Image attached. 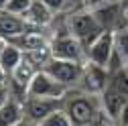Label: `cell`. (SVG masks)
Returning <instances> with one entry per match:
<instances>
[{
    "label": "cell",
    "mask_w": 128,
    "mask_h": 126,
    "mask_svg": "<svg viewBox=\"0 0 128 126\" xmlns=\"http://www.w3.org/2000/svg\"><path fill=\"white\" fill-rule=\"evenodd\" d=\"M90 126H114V124H112V118L110 116L106 118V114H100L98 118H96V122L90 124Z\"/></svg>",
    "instance_id": "obj_22"
},
{
    "label": "cell",
    "mask_w": 128,
    "mask_h": 126,
    "mask_svg": "<svg viewBox=\"0 0 128 126\" xmlns=\"http://www.w3.org/2000/svg\"><path fill=\"white\" fill-rule=\"evenodd\" d=\"M108 82H110V73L106 71V67L94 65V63H86L77 88L86 94H92V96H100L108 88Z\"/></svg>",
    "instance_id": "obj_7"
},
{
    "label": "cell",
    "mask_w": 128,
    "mask_h": 126,
    "mask_svg": "<svg viewBox=\"0 0 128 126\" xmlns=\"http://www.w3.org/2000/svg\"><path fill=\"white\" fill-rule=\"evenodd\" d=\"M16 126H41V124H37V122H33V120H26V118H24V120H20Z\"/></svg>",
    "instance_id": "obj_24"
},
{
    "label": "cell",
    "mask_w": 128,
    "mask_h": 126,
    "mask_svg": "<svg viewBox=\"0 0 128 126\" xmlns=\"http://www.w3.org/2000/svg\"><path fill=\"white\" fill-rule=\"evenodd\" d=\"M22 59H24V53L12 41H6L2 53H0V69L6 73V77H10V73L16 69V65H18Z\"/></svg>",
    "instance_id": "obj_15"
},
{
    "label": "cell",
    "mask_w": 128,
    "mask_h": 126,
    "mask_svg": "<svg viewBox=\"0 0 128 126\" xmlns=\"http://www.w3.org/2000/svg\"><path fill=\"white\" fill-rule=\"evenodd\" d=\"M118 120H120V126H128V104L124 106V110L120 112V116H118Z\"/></svg>",
    "instance_id": "obj_23"
},
{
    "label": "cell",
    "mask_w": 128,
    "mask_h": 126,
    "mask_svg": "<svg viewBox=\"0 0 128 126\" xmlns=\"http://www.w3.org/2000/svg\"><path fill=\"white\" fill-rule=\"evenodd\" d=\"M41 126H75V124H73V120L67 116V112L61 108V110H57V112H53L47 120H43Z\"/></svg>",
    "instance_id": "obj_17"
},
{
    "label": "cell",
    "mask_w": 128,
    "mask_h": 126,
    "mask_svg": "<svg viewBox=\"0 0 128 126\" xmlns=\"http://www.w3.org/2000/svg\"><path fill=\"white\" fill-rule=\"evenodd\" d=\"M124 20H126V24H128V0L124 2Z\"/></svg>",
    "instance_id": "obj_25"
},
{
    "label": "cell",
    "mask_w": 128,
    "mask_h": 126,
    "mask_svg": "<svg viewBox=\"0 0 128 126\" xmlns=\"http://www.w3.org/2000/svg\"><path fill=\"white\" fill-rule=\"evenodd\" d=\"M20 120H24V108L22 102L14 96L8 98V102L0 108V126H16Z\"/></svg>",
    "instance_id": "obj_14"
},
{
    "label": "cell",
    "mask_w": 128,
    "mask_h": 126,
    "mask_svg": "<svg viewBox=\"0 0 128 126\" xmlns=\"http://www.w3.org/2000/svg\"><path fill=\"white\" fill-rule=\"evenodd\" d=\"M12 43L16 45L24 55H30V53H37V51H43V49H49V47H51V43L47 41L37 28H30L28 33L16 37Z\"/></svg>",
    "instance_id": "obj_12"
},
{
    "label": "cell",
    "mask_w": 128,
    "mask_h": 126,
    "mask_svg": "<svg viewBox=\"0 0 128 126\" xmlns=\"http://www.w3.org/2000/svg\"><path fill=\"white\" fill-rule=\"evenodd\" d=\"M8 98H10V88L6 84H0V108L8 102Z\"/></svg>",
    "instance_id": "obj_21"
},
{
    "label": "cell",
    "mask_w": 128,
    "mask_h": 126,
    "mask_svg": "<svg viewBox=\"0 0 128 126\" xmlns=\"http://www.w3.org/2000/svg\"><path fill=\"white\" fill-rule=\"evenodd\" d=\"M37 65L33 61H30L26 55H24V59L16 65V69H14L12 73H10V82H12V86L14 88H18V92L22 94V96L26 98V90H28V84L33 82V77L37 75Z\"/></svg>",
    "instance_id": "obj_11"
},
{
    "label": "cell",
    "mask_w": 128,
    "mask_h": 126,
    "mask_svg": "<svg viewBox=\"0 0 128 126\" xmlns=\"http://www.w3.org/2000/svg\"><path fill=\"white\" fill-rule=\"evenodd\" d=\"M6 2H8V0H0V10H4V8H6Z\"/></svg>",
    "instance_id": "obj_27"
},
{
    "label": "cell",
    "mask_w": 128,
    "mask_h": 126,
    "mask_svg": "<svg viewBox=\"0 0 128 126\" xmlns=\"http://www.w3.org/2000/svg\"><path fill=\"white\" fill-rule=\"evenodd\" d=\"M53 10L47 6L43 0H35L33 4H30V8L26 10L24 14V20L30 24V26H35V28H41V26H47L55 16H53Z\"/></svg>",
    "instance_id": "obj_13"
},
{
    "label": "cell",
    "mask_w": 128,
    "mask_h": 126,
    "mask_svg": "<svg viewBox=\"0 0 128 126\" xmlns=\"http://www.w3.org/2000/svg\"><path fill=\"white\" fill-rule=\"evenodd\" d=\"M30 28H35V26H30L24 16H18V14H12L8 10H0V39H4V41H14L16 37L28 33Z\"/></svg>",
    "instance_id": "obj_10"
},
{
    "label": "cell",
    "mask_w": 128,
    "mask_h": 126,
    "mask_svg": "<svg viewBox=\"0 0 128 126\" xmlns=\"http://www.w3.org/2000/svg\"><path fill=\"white\" fill-rule=\"evenodd\" d=\"M84 63H79V61H67V59H55L51 57L49 63L43 67L49 75H53L57 82H61L63 86H75L79 84V77H82L84 73Z\"/></svg>",
    "instance_id": "obj_5"
},
{
    "label": "cell",
    "mask_w": 128,
    "mask_h": 126,
    "mask_svg": "<svg viewBox=\"0 0 128 126\" xmlns=\"http://www.w3.org/2000/svg\"><path fill=\"white\" fill-rule=\"evenodd\" d=\"M63 110L67 112V116L73 120L75 126H90L102 114L100 104H98V96L86 94L82 90L67 92L63 96Z\"/></svg>",
    "instance_id": "obj_1"
},
{
    "label": "cell",
    "mask_w": 128,
    "mask_h": 126,
    "mask_svg": "<svg viewBox=\"0 0 128 126\" xmlns=\"http://www.w3.org/2000/svg\"><path fill=\"white\" fill-rule=\"evenodd\" d=\"M114 49L118 51V55L128 63V26L120 28L114 33Z\"/></svg>",
    "instance_id": "obj_16"
},
{
    "label": "cell",
    "mask_w": 128,
    "mask_h": 126,
    "mask_svg": "<svg viewBox=\"0 0 128 126\" xmlns=\"http://www.w3.org/2000/svg\"><path fill=\"white\" fill-rule=\"evenodd\" d=\"M69 2H84V0H69Z\"/></svg>",
    "instance_id": "obj_29"
},
{
    "label": "cell",
    "mask_w": 128,
    "mask_h": 126,
    "mask_svg": "<svg viewBox=\"0 0 128 126\" xmlns=\"http://www.w3.org/2000/svg\"><path fill=\"white\" fill-rule=\"evenodd\" d=\"M43 2L47 4V6H49L55 14L57 12H61V10H65L67 8V4H69V0H43Z\"/></svg>",
    "instance_id": "obj_19"
},
{
    "label": "cell",
    "mask_w": 128,
    "mask_h": 126,
    "mask_svg": "<svg viewBox=\"0 0 128 126\" xmlns=\"http://www.w3.org/2000/svg\"><path fill=\"white\" fill-rule=\"evenodd\" d=\"M110 2H116V0H84V2H82V6H86V8L94 10V8L106 6V4H110Z\"/></svg>",
    "instance_id": "obj_20"
},
{
    "label": "cell",
    "mask_w": 128,
    "mask_h": 126,
    "mask_svg": "<svg viewBox=\"0 0 128 126\" xmlns=\"http://www.w3.org/2000/svg\"><path fill=\"white\" fill-rule=\"evenodd\" d=\"M112 55H114V33L112 30H104V33L96 39L86 51V61L94 63V65L106 67Z\"/></svg>",
    "instance_id": "obj_8"
},
{
    "label": "cell",
    "mask_w": 128,
    "mask_h": 126,
    "mask_svg": "<svg viewBox=\"0 0 128 126\" xmlns=\"http://www.w3.org/2000/svg\"><path fill=\"white\" fill-rule=\"evenodd\" d=\"M94 14H96V18L100 20V24L106 30H112V33L128 26L126 20H124V2L122 0L110 2V4L100 6V8H94Z\"/></svg>",
    "instance_id": "obj_9"
},
{
    "label": "cell",
    "mask_w": 128,
    "mask_h": 126,
    "mask_svg": "<svg viewBox=\"0 0 128 126\" xmlns=\"http://www.w3.org/2000/svg\"><path fill=\"white\" fill-rule=\"evenodd\" d=\"M51 55L55 59H67V61L84 63L86 49L79 45V41L69 33V30H63V33L55 35L53 41H51Z\"/></svg>",
    "instance_id": "obj_4"
},
{
    "label": "cell",
    "mask_w": 128,
    "mask_h": 126,
    "mask_svg": "<svg viewBox=\"0 0 128 126\" xmlns=\"http://www.w3.org/2000/svg\"><path fill=\"white\" fill-rule=\"evenodd\" d=\"M4 45H6V41H4V39H0V53H2V49H4Z\"/></svg>",
    "instance_id": "obj_28"
},
{
    "label": "cell",
    "mask_w": 128,
    "mask_h": 126,
    "mask_svg": "<svg viewBox=\"0 0 128 126\" xmlns=\"http://www.w3.org/2000/svg\"><path fill=\"white\" fill-rule=\"evenodd\" d=\"M4 77H6V73H4L2 69H0V84H4Z\"/></svg>",
    "instance_id": "obj_26"
},
{
    "label": "cell",
    "mask_w": 128,
    "mask_h": 126,
    "mask_svg": "<svg viewBox=\"0 0 128 126\" xmlns=\"http://www.w3.org/2000/svg\"><path fill=\"white\" fill-rule=\"evenodd\" d=\"M67 92H69L67 86L57 82L45 69H39L37 75L33 77V82L28 84L26 96H30V98H63Z\"/></svg>",
    "instance_id": "obj_3"
},
{
    "label": "cell",
    "mask_w": 128,
    "mask_h": 126,
    "mask_svg": "<svg viewBox=\"0 0 128 126\" xmlns=\"http://www.w3.org/2000/svg\"><path fill=\"white\" fill-rule=\"evenodd\" d=\"M67 30L79 41V45L88 51V47L98 39L106 28L100 24L98 18H96L94 10L82 6V8H77V10H73L69 14V18H67Z\"/></svg>",
    "instance_id": "obj_2"
},
{
    "label": "cell",
    "mask_w": 128,
    "mask_h": 126,
    "mask_svg": "<svg viewBox=\"0 0 128 126\" xmlns=\"http://www.w3.org/2000/svg\"><path fill=\"white\" fill-rule=\"evenodd\" d=\"M22 108H24L26 120L43 124V120H47L53 112L63 108V98H30V96H26L22 100Z\"/></svg>",
    "instance_id": "obj_6"
},
{
    "label": "cell",
    "mask_w": 128,
    "mask_h": 126,
    "mask_svg": "<svg viewBox=\"0 0 128 126\" xmlns=\"http://www.w3.org/2000/svg\"><path fill=\"white\" fill-rule=\"evenodd\" d=\"M33 2H35V0H8L4 10L12 12V14H18V16H24L26 10L30 8V4H33Z\"/></svg>",
    "instance_id": "obj_18"
}]
</instances>
